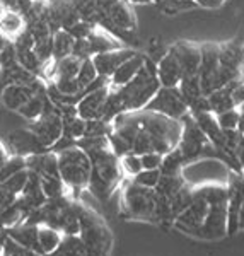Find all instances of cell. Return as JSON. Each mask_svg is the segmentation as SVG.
Instances as JSON below:
<instances>
[{
    "instance_id": "cell-5",
    "label": "cell",
    "mask_w": 244,
    "mask_h": 256,
    "mask_svg": "<svg viewBox=\"0 0 244 256\" xmlns=\"http://www.w3.org/2000/svg\"><path fill=\"white\" fill-rule=\"evenodd\" d=\"M56 156H58L60 178L67 186V192L78 193L84 188H89L92 164L88 152L77 146H72L56 152Z\"/></svg>"
},
{
    "instance_id": "cell-17",
    "label": "cell",
    "mask_w": 244,
    "mask_h": 256,
    "mask_svg": "<svg viewBox=\"0 0 244 256\" xmlns=\"http://www.w3.org/2000/svg\"><path fill=\"white\" fill-rule=\"evenodd\" d=\"M146 62H147L146 56L140 55V53L137 52L134 56H130L126 62H123V64L116 68V72L110 77V80H108V82H110V86L113 89H118V88H122V86L128 84V82L134 79L140 70L144 68Z\"/></svg>"
},
{
    "instance_id": "cell-10",
    "label": "cell",
    "mask_w": 244,
    "mask_h": 256,
    "mask_svg": "<svg viewBox=\"0 0 244 256\" xmlns=\"http://www.w3.org/2000/svg\"><path fill=\"white\" fill-rule=\"evenodd\" d=\"M146 110L164 114V116L172 120H183L190 114V108L180 88H162V86L156 92V96L148 101Z\"/></svg>"
},
{
    "instance_id": "cell-39",
    "label": "cell",
    "mask_w": 244,
    "mask_h": 256,
    "mask_svg": "<svg viewBox=\"0 0 244 256\" xmlns=\"http://www.w3.org/2000/svg\"><path fill=\"white\" fill-rule=\"evenodd\" d=\"M0 7L9 10H19L20 12V4L19 0H0ZM22 14V12H20Z\"/></svg>"
},
{
    "instance_id": "cell-26",
    "label": "cell",
    "mask_w": 244,
    "mask_h": 256,
    "mask_svg": "<svg viewBox=\"0 0 244 256\" xmlns=\"http://www.w3.org/2000/svg\"><path fill=\"white\" fill-rule=\"evenodd\" d=\"M72 2L82 20L92 24V26H98L99 16H101V7H99L98 0H72Z\"/></svg>"
},
{
    "instance_id": "cell-24",
    "label": "cell",
    "mask_w": 244,
    "mask_h": 256,
    "mask_svg": "<svg viewBox=\"0 0 244 256\" xmlns=\"http://www.w3.org/2000/svg\"><path fill=\"white\" fill-rule=\"evenodd\" d=\"M52 44H53V60H60V58H65V56L72 55L76 38H74L67 30H60L53 34Z\"/></svg>"
},
{
    "instance_id": "cell-31",
    "label": "cell",
    "mask_w": 244,
    "mask_h": 256,
    "mask_svg": "<svg viewBox=\"0 0 244 256\" xmlns=\"http://www.w3.org/2000/svg\"><path fill=\"white\" fill-rule=\"evenodd\" d=\"M120 166H122L123 176H128L130 180H132V178L137 176L138 172L144 169L142 159H140V156L135 154V152H130V154H126V156H123V158H120Z\"/></svg>"
},
{
    "instance_id": "cell-11",
    "label": "cell",
    "mask_w": 244,
    "mask_h": 256,
    "mask_svg": "<svg viewBox=\"0 0 244 256\" xmlns=\"http://www.w3.org/2000/svg\"><path fill=\"white\" fill-rule=\"evenodd\" d=\"M110 82L104 77H99V80L94 86L86 90L82 94V98L77 101L76 104V111L80 118L84 120H94L101 116L102 106H104L108 94H110Z\"/></svg>"
},
{
    "instance_id": "cell-3",
    "label": "cell",
    "mask_w": 244,
    "mask_h": 256,
    "mask_svg": "<svg viewBox=\"0 0 244 256\" xmlns=\"http://www.w3.org/2000/svg\"><path fill=\"white\" fill-rule=\"evenodd\" d=\"M88 156L92 164L89 190L98 200L104 202L113 195L123 178L120 158L111 150V146L94 148V150L88 152Z\"/></svg>"
},
{
    "instance_id": "cell-29",
    "label": "cell",
    "mask_w": 244,
    "mask_h": 256,
    "mask_svg": "<svg viewBox=\"0 0 244 256\" xmlns=\"http://www.w3.org/2000/svg\"><path fill=\"white\" fill-rule=\"evenodd\" d=\"M41 180V188H43L46 198H58L67 195V186L62 181L60 176H40Z\"/></svg>"
},
{
    "instance_id": "cell-20",
    "label": "cell",
    "mask_w": 244,
    "mask_h": 256,
    "mask_svg": "<svg viewBox=\"0 0 244 256\" xmlns=\"http://www.w3.org/2000/svg\"><path fill=\"white\" fill-rule=\"evenodd\" d=\"M239 80V79H238ZM238 80L230 82V84L224 86V88L214 90L212 94H208V104H210V111L215 114L222 113V111H227V110H232V108H238L234 102V88L238 84Z\"/></svg>"
},
{
    "instance_id": "cell-23",
    "label": "cell",
    "mask_w": 244,
    "mask_h": 256,
    "mask_svg": "<svg viewBox=\"0 0 244 256\" xmlns=\"http://www.w3.org/2000/svg\"><path fill=\"white\" fill-rule=\"evenodd\" d=\"M48 102H50L48 92L44 89H41V90H38V92H36L34 96L30 99V101L26 102V104L20 106V108L18 110V113L22 118L30 120V122H34V120H38L41 114L44 113Z\"/></svg>"
},
{
    "instance_id": "cell-38",
    "label": "cell",
    "mask_w": 244,
    "mask_h": 256,
    "mask_svg": "<svg viewBox=\"0 0 244 256\" xmlns=\"http://www.w3.org/2000/svg\"><path fill=\"white\" fill-rule=\"evenodd\" d=\"M193 2H195L196 6H200V7H206V9H215V7L222 6V4H224V0H193Z\"/></svg>"
},
{
    "instance_id": "cell-32",
    "label": "cell",
    "mask_w": 244,
    "mask_h": 256,
    "mask_svg": "<svg viewBox=\"0 0 244 256\" xmlns=\"http://www.w3.org/2000/svg\"><path fill=\"white\" fill-rule=\"evenodd\" d=\"M217 122L222 130H238L239 122H241V110L232 108L222 111V113L217 114Z\"/></svg>"
},
{
    "instance_id": "cell-15",
    "label": "cell",
    "mask_w": 244,
    "mask_h": 256,
    "mask_svg": "<svg viewBox=\"0 0 244 256\" xmlns=\"http://www.w3.org/2000/svg\"><path fill=\"white\" fill-rule=\"evenodd\" d=\"M9 148L16 156L20 158H30V156L41 154L50 148L43 146V142L36 137L34 134L28 128V130H16L9 135Z\"/></svg>"
},
{
    "instance_id": "cell-45",
    "label": "cell",
    "mask_w": 244,
    "mask_h": 256,
    "mask_svg": "<svg viewBox=\"0 0 244 256\" xmlns=\"http://www.w3.org/2000/svg\"><path fill=\"white\" fill-rule=\"evenodd\" d=\"M6 238H7V234L0 232V254H2V250H4V242H6Z\"/></svg>"
},
{
    "instance_id": "cell-21",
    "label": "cell",
    "mask_w": 244,
    "mask_h": 256,
    "mask_svg": "<svg viewBox=\"0 0 244 256\" xmlns=\"http://www.w3.org/2000/svg\"><path fill=\"white\" fill-rule=\"evenodd\" d=\"M26 30V19L19 10H0V31L7 36L9 40H14L16 36L20 34Z\"/></svg>"
},
{
    "instance_id": "cell-2",
    "label": "cell",
    "mask_w": 244,
    "mask_h": 256,
    "mask_svg": "<svg viewBox=\"0 0 244 256\" xmlns=\"http://www.w3.org/2000/svg\"><path fill=\"white\" fill-rule=\"evenodd\" d=\"M227 186L205 184L196 186L190 207L174 220L176 227L186 234L215 239L227 232Z\"/></svg>"
},
{
    "instance_id": "cell-33",
    "label": "cell",
    "mask_w": 244,
    "mask_h": 256,
    "mask_svg": "<svg viewBox=\"0 0 244 256\" xmlns=\"http://www.w3.org/2000/svg\"><path fill=\"white\" fill-rule=\"evenodd\" d=\"M160 176H162L160 169H142V171L135 178H132V180L137 184H140V186L157 188V184H159V181H160Z\"/></svg>"
},
{
    "instance_id": "cell-42",
    "label": "cell",
    "mask_w": 244,
    "mask_h": 256,
    "mask_svg": "<svg viewBox=\"0 0 244 256\" xmlns=\"http://www.w3.org/2000/svg\"><path fill=\"white\" fill-rule=\"evenodd\" d=\"M98 2H99V7H101V10H102V9H106L108 6H111V4L118 2V0H98Z\"/></svg>"
},
{
    "instance_id": "cell-36",
    "label": "cell",
    "mask_w": 244,
    "mask_h": 256,
    "mask_svg": "<svg viewBox=\"0 0 244 256\" xmlns=\"http://www.w3.org/2000/svg\"><path fill=\"white\" fill-rule=\"evenodd\" d=\"M140 159H142L144 169H160V164H162V154L159 152H146L140 156Z\"/></svg>"
},
{
    "instance_id": "cell-13",
    "label": "cell",
    "mask_w": 244,
    "mask_h": 256,
    "mask_svg": "<svg viewBox=\"0 0 244 256\" xmlns=\"http://www.w3.org/2000/svg\"><path fill=\"white\" fill-rule=\"evenodd\" d=\"M135 48L130 46H120L114 50H108V52L98 53V55L92 56V62L96 65L99 77H104V79L110 80V77L116 72V68L123 62H126L130 56L135 55Z\"/></svg>"
},
{
    "instance_id": "cell-47",
    "label": "cell",
    "mask_w": 244,
    "mask_h": 256,
    "mask_svg": "<svg viewBox=\"0 0 244 256\" xmlns=\"http://www.w3.org/2000/svg\"><path fill=\"white\" fill-rule=\"evenodd\" d=\"M0 10H2V7H0Z\"/></svg>"
},
{
    "instance_id": "cell-27",
    "label": "cell",
    "mask_w": 244,
    "mask_h": 256,
    "mask_svg": "<svg viewBox=\"0 0 244 256\" xmlns=\"http://www.w3.org/2000/svg\"><path fill=\"white\" fill-rule=\"evenodd\" d=\"M186 160L181 154L180 148H172L171 152L162 156V164H160V172L162 174H183Z\"/></svg>"
},
{
    "instance_id": "cell-6",
    "label": "cell",
    "mask_w": 244,
    "mask_h": 256,
    "mask_svg": "<svg viewBox=\"0 0 244 256\" xmlns=\"http://www.w3.org/2000/svg\"><path fill=\"white\" fill-rule=\"evenodd\" d=\"M123 212L128 218L142 222H156L157 192L156 188H146L128 180L122 190Z\"/></svg>"
},
{
    "instance_id": "cell-16",
    "label": "cell",
    "mask_w": 244,
    "mask_h": 256,
    "mask_svg": "<svg viewBox=\"0 0 244 256\" xmlns=\"http://www.w3.org/2000/svg\"><path fill=\"white\" fill-rule=\"evenodd\" d=\"M156 72L157 79H159L162 88H178L183 80V70H181L180 62L176 60V56L171 52L164 53L156 64Z\"/></svg>"
},
{
    "instance_id": "cell-37",
    "label": "cell",
    "mask_w": 244,
    "mask_h": 256,
    "mask_svg": "<svg viewBox=\"0 0 244 256\" xmlns=\"http://www.w3.org/2000/svg\"><path fill=\"white\" fill-rule=\"evenodd\" d=\"M18 200V196L14 195V193H10L9 190H6L0 184V212H2L4 208H7L9 205H12L14 202Z\"/></svg>"
},
{
    "instance_id": "cell-7",
    "label": "cell",
    "mask_w": 244,
    "mask_h": 256,
    "mask_svg": "<svg viewBox=\"0 0 244 256\" xmlns=\"http://www.w3.org/2000/svg\"><path fill=\"white\" fill-rule=\"evenodd\" d=\"M77 214L80 220V236L92 256H108L111 250V234L102 218L94 210L77 204Z\"/></svg>"
},
{
    "instance_id": "cell-30",
    "label": "cell",
    "mask_w": 244,
    "mask_h": 256,
    "mask_svg": "<svg viewBox=\"0 0 244 256\" xmlns=\"http://www.w3.org/2000/svg\"><path fill=\"white\" fill-rule=\"evenodd\" d=\"M26 158H20V156H12L9 160H6L4 164H0V183L7 181L10 176H14L16 172L26 169Z\"/></svg>"
},
{
    "instance_id": "cell-43",
    "label": "cell",
    "mask_w": 244,
    "mask_h": 256,
    "mask_svg": "<svg viewBox=\"0 0 244 256\" xmlns=\"http://www.w3.org/2000/svg\"><path fill=\"white\" fill-rule=\"evenodd\" d=\"M9 41H10V40H9V38H7V36H6V34H4V32H2V31H0V50H2L4 46H6V44H7V43H9Z\"/></svg>"
},
{
    "instance_id": "cell-9",
    "label": "cell",
    "mask_w": 244,
    "mask_h": 256,
    "mask_svg": "<svg viewBox=\"0 0 244 256\" xmlns=\"http://www.w3.org/2000/svg\"><path fill=\"white\" fill-rule=\"evenodd\" d=\"M30 130L52 150V147L64 137V113H60L58 106L50 99L44 113L30 123Z\"/></svg>"
},
{
    "instance_id": "cell-41",
    "label": "cell",
    "mask_w": 244,
    "mask_h": 256,
    "mask_svg": "<svg viewBox=\"0 0 244 256\" xmlns=\"http://www.w3.org/2000/svg\"><path fill=\"white\" fill-rule=\"evenodd\" d=\"M126 2H130L132 6H147V4H152L156 0H126Z\"/></svg>"
},
{
    "instance_id": "cell-25",
    "label": "cell",
    "mask_w": 244,
    "mask_h": 256,
    "mask_svg": "<svg viewBox=\"0 0 244 256\" xmlns=\"http://www.w3.org/2000/svg\"><path fill=\"white\" fill-rule=\"evenodd\" d=\"M86 123L88 122L78 116L76 110L70 114H64V135L77 142L78 138H82L86 135Z\"/></svg>"
},
{
    "instance_id": "cell-22",
    "label": "cell",
    "mask_w": 244,
    "mask_h": 256,
    "mask_svg": "<svg viewBox=\"0 0 244 256\" xmlns=\"http://www.w3.org/2000/svg\"><path fill=\"white\" fill-rule=\"evenodd\" d=\"M38 241H40V251L43 256L53 254L58 246L64 241V232H60L58 229L52 226H38Z\"/></svg>"
},
{
    "instance_id": "cell-14",
    "label": "cell",
    "mask_w": 244,
    "mask_h": 256,
    "mask_svg": "<svg viewBox=\"0 0 244 256\" xmlns=\"http://www.w3.org/2000/svg\"><path fill=\"white\" fill-rule=\"evenodd\" d=\"M41 89H44L43 82H38V84H12L0 89V101L7 110H12L18 113L20 106L26 104Z\"/></svg>"
},
{
    "instance_id": "cell-28",
    "label": "cell",
    "mask_w": 244,
    "mask_h": 256,
    "mask_svg": "<svg viewBox=\"0 0 244 256\" xmlns=\"http://www.w3.org/2000/svg\"><path fill=\"white\" fill-rule=\"evenodd\" d=\"M77 80L84 90H88L90 86H94L99 80V72H98L96 65H94L92 58L82 60L80 70H78V74H77Z\"/></svg>"
},
{
    "instance_id": "cell-1",
    "label": "cell",
    "mask_w": 244,
    "mask_h": 256,
    "mask_svg": "<svg viewBox=\"0 0 244 256\" xmlns=\"http://www.w3.org/2000/svg\"><path fill=\"white\" fill-rule=\"evenodd\" d=\"M113 132L126 140L132 152L142 156L146 152L168 154L180 146L183 122L172 120L148 110L122 113L113 120Z\"/></svg>"
},
{
    "instance_id": "cell-35",
    "label": "cell",
    "mask_w": 244,
    "mask_h": 256,
    "mask_svg": "<svg viewBox=\"0 0 244 256\" xmlns=\"http://www.w3.org/2000/svg\"><path fill=\"white\" fill-rule=\"evenodd\" d=\"M72 55H76L77 58H80V60L92 58L94 53H92V48H90L89 40H88V38L76 40V44H74V52H72Z\"/></svg>"
},
{
    "instance_id": "cell-34",
    "label": "cell",
    "mask_w": 244,
    "mask_h": 256,
    "mask_svg": "<svg viewBox=\"0 0 244 256\" xmlns=\"http://www.w3.org/2000/svg\"><path fill=\"white\" fill-rule=\"evenodd\" d=\"M2 254H4V256H43V254L36 253L34 250H30V248L19 244L18 241L10 239L9 236L6 238V242H4Z\"/></svg>"
},
{
    "instance_id": "cell-46",
    "label": "cell",
    "mask_w": 244,
    "mask_h": 256,
    "mask_svg": "<svg viewBox=\"0 0 244 256\" xmlns=\"http://www.w3.org/2000/svg\"><path fill=\"white\" fill-rule=\"evenodd\" d=\"M239 226H244V202H242L241 212H239Z\"/></svg>"
},
{
    "instance_id": "cell-4",
    "label": "cell",
    "mask_w": 244,
    "mask_h": 256,
    "mask_svg": "<svg viewBox=\"0 0 244 256\" xmlns=\"http://www.w3.org/2000/svg\"><path fill=\"white\" fill-rule=\"evenodd\" d=\"M159 89H160V82L157 79L156 67H152L150 62H146L144 68L140 70L137 76L128 82V84L114 89V92H116L120 102H122L123 113H132V111L146 110L148 101L156 96V92Z\"/></svg>"
},
{
    "instance_id": "cell-40",
    "label": "cell",
    "mask_w": 244,
    "mask_h": 256,
    "mask_svg": "<svg viewBox=\"0 0 244 256\" xmlns=\"http://www.w3.org/2000/svg\"><path fill=\"white\" fill-rule=\"evenodd\" d=\"M12 158V154H10V148L6 146V144H2L0 142V164H4L6 160H9Z\"/></svg>"
},
{
    "instance_id": "cell-12",
    "label": "cell",
    "mask_w": 244,
    "mask_h": 256,
    "mask_svg": "<svg viewBox=\"0 0 244 256\" xmlns=\"http://www.w3.org/2000/svg\"><path fill=\"white\" fill-rule=\"evenodd\" d=\"M169 52L176 56L180 62L181 70H183V79L184 77L198 76L202 64V46L195 43H188V41H180V43L169 46Z\"/></svg>"
},
{
    "instance_id": "cell-19",
    "label": "cell",
    "mask_w": 244,
    "mask_h": 256,
    "mask_svg": "<svg viewBox=\"0 0 244 256\" xmlns=\"http://www.w3.org/2000/svg\"><path fill=\"white\" fill-rule=\"evenodd\" d=\"M6 234L10 239L18 241L19 244L30 248V250H34L36 253L41 254L40 241H38V226L30 224V222H22V224L12 227V229H9V230H6Z\"/></svg>"
},
{
    "instance_id": "cell-18",
    "label": "cell",
    "mask_w": 244,
    "mask_h": 256,
    "mask_svg": "<svg viewBox=\"0 0 244 256\" xmlns=\"http://www.w3.org/2000/svg\"><path fill=\"white\" fill-rule=\"evenodd\" d=\"M26 166L38 176H60L58 156L53 150H46L26 158Z\"/></svg>"
},
{
    "instance_id": "cell-8",
    "label": "cell",
    "mask_w": 244,
    "mask_h": 256,
    "mask_svg": "<svg viewBox=\"0 0 244 256\" xmlns=\"http://www.w3.org/2000/svg\"><path fill=\"white\" fill-rule=\"evenodd\" d=\"M230 172H232V169L226 162H222L220 159L205 158L186 164L183 169V178L193 188L205 186V184H224L227 186Z\"/></svg>"
},
{
    "instance_id": "cell-44",
    "label": "cell",
    "mask_w": 244,
    "mask_h": 256,
    "mask_svg": "<svg viewBox=\"0 0 244 256\" xmlns=\"http://www.w3.org/2000/svg\"><path fill=\"white\" fill-rule=\"evenodd\" d=\"M238 132L244 137V113H241V122H239V126H238Z\"/></svg>"
}]
</instances>
